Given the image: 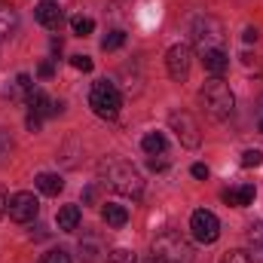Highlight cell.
I'll return each instance as SVG.
<instances>
[{"instance_id": "cell-1", "label": "cell", "mask_w": 263, "mask_h": 263, "mask_svg": "<svg viewBox=\"0 0 263 263\" xmlns=\"http://www.w3.org/2000/svg\"><path fill=\"white\" fill-rule=\"evenodd\" d=\"M199 101H202L205 114H208L211 120H217V123H223V120H230V117L236 114V95H233V89H230L220 77H211V80L199 89Z\"/></svg>"}, {"instance_id": "cell-2", "label": "cell", "mask_w": 263, "mask_h": 263, "mask_svg": "<svg viewBox=\"0 0 263 263\" xmlns=\"http://www.w3.org/2000/svg\"><path fill=\"white\" fill-rule=\"evenodd\" d=\"M153 257L162 263H193V248L178 230H165L153 242Z\"/></svg>"}, {"instance_id": "cell-3", "label": "cell", "mask_w": 263, "mask_h": 263, "mask_svg": "<svg viewBox=\"0 0 263 263\" xmlns=\"http://www.w3.org/2000/svg\"><path fill=\"white\" fill-rule=\"evenodd\" d=\"M107 184L120 196H129V199H141V193H144V178L132 162H110L107 165Z\"/></svg>"}, {"instance_id": "cell-4", "label": "cell", "mask_w": 263, "mask_h": 263, "mask_svg": "<svg viewBox=\"0 0 263 263\" xmlns=\"http://www.w3.org/2000/svg\"><path fill=\"white\" fill-rule=\"evenodd\" d=\"M89 107H92L101 120H117V114H120V107H123V95H120V89H117L110 80H98V83H92Z\"/></svg>"}, {"instance_id": "cell-5", "label": "cell", "mask_w": 263, "mask_h": 263, "mask_svg": "<svg viewBox=\"0 0 263 263\" xmlns=\"http://www.w3.org/2000/svg\"><path fill=\"white\" fill-rule=\"evenodd\" d=\"M193 43H196L199 55L211 52V49H223V25L214 15H202L193 25Z\"/></svg>"}, {"instance_id": "cell-6", "label": "cell", "mask_w": 263, "mask_h": 263, "mask_svg": "<svg viewBox=\"0 0 263 263\" xmlns=\"http://www.w3.org/2000/svg\"><path fill=\"white\" fill-rule=\"evenodd\" d=\"M190 233H193V239H196L199 245H214L217 236H220V220H217V214L208 211V208L193 211V217H190Z\"/></svg>"}, {"instance_id": "cell-7", "label": "cell", "mask_w": 263, "mask_h": 263, "mask_svg": "<svg viewBox=\"0 0 263 263\" xmlns=\"http://www.w3.org/2000/svg\"><path fill=\"white\" fill-rule=\"evenodd\" d=\"M190 67H193V49L187 43H175L165 52V70L175 83H184L190 77Z\"/></svg>"}, {"instance_id": "cell-8", "label": "cell", "mask_w": 263, "mask_h": 263, "mask_svg": "<svg viewBox=\"0 0 263 263\" xmlns=\"http://www.w3.org/2000/svg\"><path fill=\"white\" fill-rule=\"evenodd\" d=\"M6 214H9L15 223H31V220H37V214H40V202H37L34 193L22 190V193L9 196V208H6Z\"/></svg>"}, {"instance_id": "cell-9", "label": "cell", "mask_w": 263, "mask_h": 263, "mask_svg": "<svg viewBox=\"0 0 263 263\" xmlns=\"http://www.w3.org/2000/svg\"><path fill=\"white\" fill-rule=\"evenodd\" d=\"M168 123H172V129L178 132V141H181L184 147H199V126H196V120H193L187 110L172 114Z\"/></svg>"}, {"instance_id": "cell-10", "label": "cell", "mask_w": 263, "mask_h": 263, "mask_svg": "<svg viewBox=\"0 0 263 263\" xmlns=\"http://www.w3.org/2000/svg\"><path fill=\"white\" fill-rule=\"evenodd\" d=\"M25 101H28L31 117H37V120H46V117H52V114H59V110H62V104H55L43 89H31V95H28Z\"/></svg>"}, {"instance_id": "cell-11", "label": "cell", "mask_w": 263, "mask_h": 263, "mask_svg": "<svg viewBox=\"0 0 263 263\" xmlns=\"http://www.w3.org/2000/svg\"><path fill=\"white\" fill-rule=\"evenodd\" d=\"M34 18H37L43 28L59 31V25H62V6H59V3H52V0H43V3H37V6H34Z\"/></svg>"}, {"instance_id": "cell-12", "label": "cell", "mask_w": 263, "mask_h": 263, "mask_svg": "<svg viewBox=\"0 0 263 263\" xmlns=\"http://www.w3.org/2000/svg\"><path fill=\"white\" fill-rule=\"evenodd\" d=\"M202 67H205L211 77H220V73L230 67V55H227V49H211V52H202Z\"/></svg>"}, {"instance_id": "cell-13", "label": "cell", "mask_w": 263, "mask_h": 263, "mask_svg": "<svg viewBox=\"0 0 263 263\" xmlns=\"http://www.w3.org/2000/svg\"><path fill=\"white\" fill-rule=\"evenodd\" d=\"M55 220H59V230L62 233H73L80 227V220H83V211H80V205H62Z\"/></svg>"}, {"instance_id": "cell-14", "label": "cell", "mask_w": 263, "mask_h": 263, "mask_svg": "<svg viewBox=\"0 0 263 263\" xmlns=\"http://www.w3.org/2000/svg\"><path fill=\"white\" fill-rule=\"evenodd\" d=\"M223 202L233 205V208H245V205H251V202H254V184H242V187L227 190V193H223Z\"/></svg>"}, {"instance_id": "cell-15", "label": "cell", "mask_w": 263, "mask_h": 263, "mask_svg": "<svg viewBox=\"0 0 263 263\" xmlns=\"http://www.w3.org/2000/svg\"><path fill=\"white\" fill-rule=\"evenodd\" d=\"M37 190L43 193V196H59L62 190H65V181H62V175H52V172H43V175H37Z\"/></svg>"}, {"instance_id": "cell-16", "label": "cell", "mask_w": 263, "mask_h": 263, "mask_svg": "<svg viewBox=\"0 0 263 263\" xmlns=\"http://www.w3.org/2000/svg\"><path fill=\"white\" fill-rule=\"evenodd\" d=\"M101 217H104V223L114 227V230H120V227L129 223V211H126L123 205H104V208H101Z\"/></svg>"}, {"instance_id": "cell-17", "label": "cell", "mask_w": 263, "mask_h": 263, "mask_svg": "<svg viewBox=\"0 0 263 263\" xmlns=\"http://www.w3.org/2000/svg\"><path fill=\"white\" fill-rule=\"evenodd\" d=\"M141 147H144V153H147V156H162V153H165V147H168V141H165V135H162V132H150V135H144Z\"/></svg>"}, {"instance_id": "cell-18", "label": "cell", "mask_w": 263, "mask_h": 263, "mask_svg": "<svg viewBox=\"0 0 263 263\" xmlns=\"http://www.w3.org/2000/svg\"><path fill=\"white\" fill-rule=\"evenodd\" d=\"M248 248H251V257L263 263V223H254L248 230Z\"/></svg>"}, {"instance_id": "cell-19", "label": "cell", "mask_w": 263, "mask_h": 263, "mask_svg": "<svg viewBox=\"0 0 263 263\" xmlns=\"http://www.w3.org/2000/svg\"><path fill=\"white\" fill-rule=\"evenodd\" d=\"M15 28H18V15H15V9L3 6V9H0V40H3V37H9Z\"/></svg>"}, {"instance_id": "cell-20", "label": "cell", "mask_w": 263, "mask_h": 263, "mask_svg": "<svg viewBox=\"0 0 263 263\" xmlns=\"http://www.w3.org/2000/svg\"><path fill=\"white\" fill-rule=\"evenodd\" d=\"M70 31H73L77 37H89V34L95 31V22H92L89 15H73V18H70Z\"/></svg>"}, {"instance_id": "cell-21", "label": "cell", "mask_w": 263, "mask_h": 263, "mask_svg": "<svg viewBox=\"0 0 263 263\" xmlns=\"http://www.w3.org/2000/svg\"><path fill=\"white\" fill-rule=\"evenodd\" d=\"M31 89H34L31 77H28V73H18V77H15V86H12V98H22V95L28 98V95H31Z\"/></svg>"}, {"instance_id": "cell-22", "label": "cell", "mask_w": 263, "mask_h": 263, "mask_svg": "<svg viewBox=\"0 0 263 263\" xmlns=\"http://www.w3.org/2000/svg\"><path fill=\"white\" fill-rule=\"evenodd\" d=\"M80 260H86V263H95V260H98V242H95V239L80 242Z\"/></svg>"}, {"instance_id": "cell-23", "label": "cell", "mask_w": 263, "mask_h": 263, "mask_svg": "<svg viewBox=\"0 0 263 263\" xmlns=\"http://www.w3.org/2000/svg\"><path fill=\"white\" fill-rule=\"evenodd\" d=\"M123 43H126V31H110V34L101 40V49H107V52H110V49H120Z\"/></svg>"}, {"instance_id": "cell-24", "label": "cell", "mask_w": 263, "mask_h": 263, "mask_svg": "<svg viewBox=\"0 0 263 263\" xmlns=\"http://www.w3.org/2000/svg\"><path fill=\"white\" fill-rule=\"evenodd\" d=\"M40 263H70V254H67L65 248H52V251H46Z\"/></svg>"}, {"instance_id": "cell-25", "label": "cell", "mask_w": 263, "mask_h": 263, "mask_svg": "<svg viewBox=\"0 0 263 263\" xmlns=\"http://www.w3.org/2000/svg\"><path fill=\"white\" fill-rule=\"evenodd\" d=\"M107 263H138V260H135V251H129V248H117V251L107 254Z\"/></svg>"}, {"instance_id": "cell-26", "label": "cell", "mask_w": 263, "mask_h": 263, "mask_svg": "<svg viewBox=\"0 0 263 263\" xmlns=\"http://www.w3.org/2000/svg\"><path fill=\"white\" fill-rule=\"evenodd\" d=\"M260 162H263L260 150H245V153H242V165H245V168H254V165H260Z\"/></svg>"}, {"instance_id": "cell-27", "label": "cell", "mask_w": 263, "mask_h": 263, "mask_svg": "<svg viewBox=\"0 0 263 263\" xmlns=\"http://www.w3.org/2000/svg\"><path fill=\"white\" fill-rule=\"evenodd\" d=\"M220 263H251V254L248 251H227Z\"/></svg>"}, {"instance_id": "cell-28", "label": "cell", "mask_w": 263, "mask_h": 263, "mask_svg": "<svg viewBox=\"0 0 263 263\" xmlns=\"http://www.w3.org/2000/svg\"><path fill=\"white\" fill-rule=\"evenodd\" d=\"M70 65L77 67V70H83V73H89V70H92V59H89V55H73Z\"/></svg>"}, {"instance_id": "cell-29", "label": "cell", "mask_w": 263, "mask_h": 263, "mask_svg": "<svg viewBox=\"0 0 263 263\" xmlns=\"http://www.w3.org/2000/svg\"><path fill=\"white\" fill-rule=\"evenodd\" d=\"M9 150H12V141H9V138H6V135L0 132V162H3L6 156H9Z\"/></svg>"}, {"instance_id": "cell-30", "label": "cell", "mask_w": 263, "mask_h": 263, "mask_svg": "<svg viewBox=\"0 0 263 263\" xmlns=\"http://www.w3.org/2000/svg\"><path fill=\"white\" fill-rule=\"evenodd\" d=\"M190 175H193L196 181H205V178H208V165H202V162H196V165L190 168Z\"/></svg>"}, {"instance_id": "cell-31", "label": "cell", "mask_w": 263, "mask_h": 263, "mask_svg": "<svg viewBox=\"0 0 263 263\" xmlns=\"http://www.w3.org/2000/svg\"><path fill=\"white\" fill-rule=\"evenodd\" d=\"M37 73H40V77H43V80H49V77H52V73H55V67H52V62H43V65L37 67Z\"/></svg>"}, {"instance_id": "cell-32", "label": "cell", "mask_w": 263, "mask_h": 263, "mask_svg": "<svg viewBox=\"0 0 263 263\" xmlns=\"http://www.w3.org/2000/svg\"><path fill=\"white\" fill-rule=\"evenodd\" d=\"M6 208H9V196H6V187L0 184V217L6 214Z\"/></svg>"}, {"instance_id": "cell-33", "label": "cell", "mask_w": 263, "mask_h": 263, "mask_svg": "<svg viewBox=\"0 0 263 263\" xmlns=\"http://www.w3.org/2000/svg\"><path fill=\"white\" fill-rule=\"evenodd\" d=\"M242 37H245V43H254V40H257V31H254V28H245Z\"/></svg>"}, {"instance_id": "cell-34", "label": "cell", "mask_w": 263, "mask_h": 263, "mask_svg": "<svg viewBox=\"0 0 263 263\" xmlns=\"http://www.w3.org/2000/svg\"><path fill=\"white\" fill-rule=\"evenodd\" d=\"M150 168L156 172V168H165V159H156V156H150Z\"/></svg>"}, {"instance_id": "cell-35", "label": "cell", "mask_w": 263, "mask_h": 263, "mask_svg": "<svg viewBox=\"0 0 263 263\" xmlns=\"http://www.w3.org/2000/svg\"><path fill=\"white\" fill-rule=\"evenodd\" d=\"M147 263H162V260H156V257H153V254H150V257H147Z\"/></svg>"}, {"instance_id": "cell-36", "label": "cell", "mask_w": 263, "mask_h": 263, "mask_svg": "<svg viewBox=\"0 0 263 263\" xmlns=\"http://www.w3.org/2000/svg\"><path fill=\"white\" fill-rule=\"evenodd\" d=\"M260 126H263V123H260Z\"/></svg>"}]
</instances>
